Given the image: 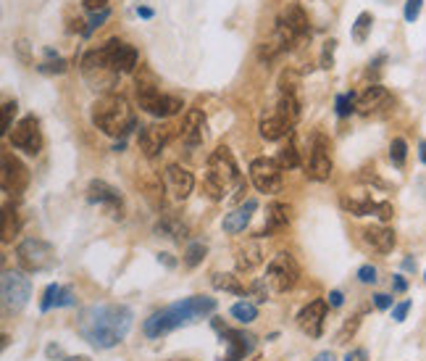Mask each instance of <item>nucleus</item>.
Masks as SVG:
<instances>
[{
	"label": "nucleus",
	"instance_id": "nucleus-45",
	"mask_svg": "<svg viewBox=\"0 0 426 361\" xmlns=\"http://www.w3.org/2000/svg\"><path fill=\"white\" fill-rule=\"evenodd\" d=\"M424 0H406V21H416L421 16Z\"/></svg>",
	"mask_w": 426,
	"mask_h": 361
},
{
	"label": "nucleus",
	"instance_id": "nucleus-12",
	"mask_svg": "<svg viewBox=\"0 0 426 361\" xmlns=\"http://www.w3.org/2000/svg\"><path fill=\"white\" fill-rule=\"evenodd\" d=\"M11 145L16 151H24L27 156H37L42 151V132H40V121L35 116H24V119L13 127V132L8 135Z\"/></svg>",
	"mask_w": 426,
	"mask_h": 361
},
{
	"label": "nucleus",
	"instance_id": "nucleus-36",
	"mask_svg": "<svg viewBox=\"0 0 426 361\" xmlns=\"http://www.w3.org/2000/svg\"><path fill=\"white\" fill-rule=\"evenodd\" d=\"M16 230H19L16 211L11 209V206H6V209H3V243H11V238L16 235Z\"/></svg>",
	"mask_w": 426,
	"mask_h": 361
},
{
	"label": "nucleus",
	"instance_id": "nucleus-3",
	"mask_svg": "<svg viewBox=\"0 0 426 361\" xmlns=\"http://www.w3.org/2000/svg\"><path fill=\"white\" fill-rule=\"evenodd\" d=\"M92 124L108 137H124L134 130V111L129 109L127 98L111 92L92 103Z\"/></svg>",
	"mask_w": 426,
	"mask_h": 361
},
{
	"label": "nucleus",
	"instance_id": "nucleus-16",
	"mask_svg": "<svg viewBox=\"0 0 426 361\" xmlns=\"http://www.w3.org/2000/svg\"><path fill=\"white\" fill-rule=\"evenodd\" d=\"M0 182H3V190L11 195H21L30 185V171L21 164L13 153H3V171H0Z\"/></svg>",
	"mask_w": 426,
	"mask_h": 361
},
{
	"label": "nucleus",
	"instance_id": "nucleus-13",
	"mask_svg": "<svg viewBox=\"0 0 426 361\" xmlns=\"http://www.w3.org/2000/svg\"><path fill=\"white\" fill-rule=\"evenodd\" d=\"M332 174V145H329V137L316 132L311 137V161H308V177L316 182L329 180Z\"/></svg>",
	"mask_w": 426,
	"mask_h": 361
},
{
	"label": "nucleus",
	"instance_id": "nucleus-21",
	"mask_svg": "<svg viewBox=\"0 0 426 361\" xmlns=\"http://www.w3.org/2000/svg\"><path fill=\"white\" fill-rule=\"evenodd\" d=\"M87 201L89 203H100V206H108L113 214L121 211V195L116 188H111L108 182L103 180H92L87 188Z\"/></svg>",
	"mask_w": 426,
	"mask_h": 361
},
{
	"label": "nucleus",
	"instance_id": "nucleus-25",
	"mask_svg": "<svg viewBox=\"0 0 426 361\" xmlns=\"http://www.w3.org/2000/svg\"><path fill=\"white\" fill-rule=\"evenodd\" d=\"M139 109L148 111V114H153V116H174V114H179V111L184 109V106H182V101H179L177 95H166V92H158L156 98L145 101L142 106H139Z\"/></svg>",
	"mask_w": 426,
	"mask_h": 361
},
{
	"label": "nucleus",
	"instance_id": "nucleus-56",
	"mask_svg": "<svg viewBox=\"0 0 426 361\" xmlns=\"http://www.w3.org/2000/svg\"><path fill=\"white\" fill-rule=\"evenodd\" d=\"M158 261H163V264H166L169 269H171V267H174V264H177V261L171 259V253H158Z\"/></svg>",
	"mask_w": 426,
	"mask_h": 361
},
{
	"label": "nucleus",
	"instance_id": "nucleus-61",
	"mask_svg": "<svg viewBox=\"0 0 426 361\" xmlns=\"http://www.w3.org/2000/svg\"><path fill=\"white\" fill-rule=\"evenodd\" d=\"M63 361H89V356H69V359H63Z\"/></svg>",
	"mask_w": 426,
	"mask_h": 361
},
{
	"label": "nucleus",
	"instance_id": "nucleus-46",
	"mask_svg": "<svg viewBox=\"0 0 426 361\" xmlns=\"http://www.w3.org/2000/svg\"><path fill=\"white\" fill-rule=\"evenodd\" d=\"M358 324H361V317H353L350 322H345V327H342V332L337 335V343H345L347 335H353V332L358 330Z\"/></svg>",
	"mask_w": 426,
	"mask_h": 361
},
{
	"label": "nucleus",
	"instance_id": "nucleus-8",
	"mask_svg": "<svg viewBox=\"0 0 426 361\" xmlns=\"http://www.w3.org/2000/svg\"><path fill=\"white\" fill-rule=\"evenodd\" d=\"M300 280V267L292 253H277L274 259L268 261L266 267V285L274 293H287L292 290Z\"/></svg>",
	"mask_w": 426,
	"mask_h": 361
},
{
	"label": "nucleus",
	"instance_id": "nucleus-59",
	"mask_svg": "<svg viewBox=\"0 0 426 361\" xmlns=\"http://www.w3.org/2000/svg\"><path fill=\"white\" fill-rule=\"evenodd\" d=\"M313 361H334V353H332V351H324V353H318V356H316Z\"/></svg>",
	"mask_w": 426,
	"mask_h": 361
},
{
	"label": "nucleus",
	"instance_id": "nucleus-44",
	"mask_svg": "<svg viewBox=\"0 0 426 361\" xmlns=\"http://www.w3.org/2000/svg\"><path fill=\"white\" fill-rule=\"evenodd\" d=\"M334 45H337V40L324 42V53H321V69H332V63H334Z\"/></svg>",
	"mask_w": 426,
	"mask_h": 361
},
{
	"label": "nucleus",
	"instance_id": "nucleus-43",
	"mask_svg": "<svg viewBox=\"0 0 426 361\" xmlns=\"http://www.w3.org/2000/svg\"><path fill=\"white\" fill-rule=\"evenodd\" d=\"M358 280L363 282V285H377V267H371V264H363L361 269H358Z\"/></svg>",
	"mask_w": 426,
	"mask_h": 361
},
{
	"label": "nucleus",
	"instance_id": "nucleus-24",
	"mask_svg": "<svg viewBox=\"0 0 426 361\" xmlns=\"http://www.w3.org/2000/svg\"><path fill=\"white\" fill-rule=\"evenodd\" d=\"M363 240L377 253H392V248H395V232L389 230V227H384V224H374V227L363 230Z\"/></svg>",
	"mask_w": 426,
	"mask_h": 361
},
{
	"label": "nucleus",
	"instance_id": "nucleus-30",
	"mask_svg": "<svg viewBox=\"0 0 426 361\" xmlns=\"http://www.w3.org/2000/svg\"><path fill=\"white\" fill-rule=\"evenodd\" d=\"M156 232H158V235H163V238H171V240H177V243H182L184 238H187V227H184L182 221L174 219V216L161 219L158 224H156Z\"/></svg>",
	"mask_w": 426,
	"mask_h": 361
},
{
	"label": "nucleus",
	"instance_id": "nucleus-53",
	"mask_svg": "<svg viewBox=\"0 0 426 361\" xmlns=\"http://www.w3.org/2000/svg\"><path fill=\"white\" fill-rule=\"evenodd\" d=\"M392 288H395L397 293H406L408 290V280L403 277V274H395V277H392Z\"/></svg>",
	"mask_w": 426,
	"mask_h": 361
},
{
	"label": "nucleus",
	"instance_id": "nucleus-54",
	"mask_svg": "<svg viewBox=\"0 0 426 361\" xmlns=\"http://www.w3.org/2000/svg\"><path fill=\"white\" fill-rule=\"evenodd\" d=\"M106 3H108V0H84V8L95 11V13H98V11L106 8Z\"/></svg>",
	"mask_w": 426,
	"mask_h": 361
},
{
	"label": "nucleus",
	"instance_id": "nucleus-42",
	"mask_svg": "<svg viewBox=\"0 0 426 361\" xmlns=\"http://www.w3.org/2000/svg\"><path fill=\"white\" fill-rule=\"evenodd\" d=\"M58 295H61V288H58V285H48V288H45V295H42L40 309H42V311L53 309V306H56V301H58Z\"/></svg>",
	"mask_w": 426,
	"mask_h": 361
},
{
	"label": "nucleus",
	"instance_id": "nucleus-5",
	"mask_svg": "<svg viewBox=\"0 0 426 361\" xmlns=\"http://www.w3.org/2000/svg\"><path fill=\"white\" fill-rule=\"evenodd\" d=\"M298 119H300L298 95H279L277 109H271L266 116L261 119L258 132H261L263 140L277 142V140H282V137H289V135H292Z\"/></svg>",
	"mask_w": 426,
	"mask_h": 361
},
{
	"label": "nucleus",
	"instance_id": "nucleus-28",
	"mask_svg": "<svg viewBox=\"0 0 426 361\" xmlns=\"http://www.w3.org/2000/svg\"><path fill=\"white\" fill-rule=\"evenodd\" d=\"M261 261H263V251H261V245H258L256 240L245 243V245L237 251V269L239 271L256 269Z\"/></svg>",
	"mask_w": 426,
	"mask_h": 361
},
{
	"label": "nucleus",
	"instance_id": "nucleus-31",
	"mask_svg": "<svg viewBox=\"0 0 426 361\" xmlns=\"http://www.w3.org/2000/svg\"><path fill=\"white\" fill-rule=\"evenodd\" d=\"M279 166L282 169H298L300 166V151H298V142H295V137L289 135L287 137V145L279 151Z\"/></svg>",
	"mask_w": 426,
	"mask_h": 361
},
{
	"label": "nucleus",
	"instance_id": "nucleus-37",
	"mask_svg": "<svg viewBox=\"0 0 426 361\" xmlns=\"http://www.w3.org/2000/svg\"><path fill=\"white\" fill-rule=\"evenodd\" d=\"M206 251H208L206 243H189L187 251H184V267H189V269L198 267L200 261L206 259Z\"/></svg>",
	"mask_w": 426,
	"mask_h": 361
},
{
	"label": "nucleus",
	"instance_id": "nucleus-40",
	"mask_svg": "<svg viewBox=\"0 0 426 361\" xmlns=\"http://www.w3.org/2000/svg\"><path fill=\"white\" fill-rule=\"evenodd\" d=\"M282 95H298V74L295 71H284L282 80H279Z\"/></svg>",
	"mask_w": 426,
	"mask_h": 361
},
{
	"label": "nucleus",
	"instance_id": "nucleus-22",
	"mask_svg": "<svg viewBox=\"0 0 426 361\" xmlns=\"http://www.w3.org/2000/svg\"><path fill=\"white\" fill-rule=\"evenodd\" d=\"M203 124H206L203 111L189 109L187 114H184V121H182L179 135H182V142H184L187 148H198L200 142H203Z\"/></svg>",
	"mask_w": 426,
	"mask_h": 361
},
{
	"label": "nucleus",
	"instance_id": "nucleus-4",
	"mask_svg": "<svg viewBox=\"0 0 426 361\" xmlns=\"http://www.w3.org/2000/svg\"><path fill=\"white\" fill-rule=\"evenodd\" d=\"M242 185L239 166L227 145H218L208 156V171H206V190L213 201H221L229 190Z\"/></svg>",
	"mask_w": 426,
	"mask_h": 361
},
{
	"label": "nucleus",
	"instance_id": "nucleus-1",
	"mask_svg": "<svg viewBox=\"0 0 426 361\" xmlns=\"http://www.w3.org/2000/svg\"><path fill=\"white\" fill-rule=\"evenodd\" d=\"M77 330L92 348H113L132 330V309L124 303H100L82 311Z\"/></svg>",
	"mask_w": 426,
	"mask_h": 361
},
{
	"label": "nucleus",
	"instance_id": "nucleus-51",
	"mask_svg": "<svg viewBox=\"0 0 426 361\" xmlns=\"http://www.w3.org/2000/svg\"><path fill=\"white\" fill-rule=\"evenodd\" d=\"M253 295H256L258 303L266 301V282H256V285H253Z\"/></svg>",
	"mask_w": 426,
	"mask_h": 361
},
{
	"label": "nucleus",
	"instance_id": "nucleus-18",
	"mask_svg": "<svg viewBox=\"0 0 426 361\" xmlns=\"http://www.w3.org/2000/svg\"><path fill=\"white\" fill-rule=\"evenodd\" d=\"M171 140V127H166V124H150V127H142V132H139V148H142V153L148 156V159H156L158 153H163V148L169 145Z\"/></svg>",
	"mask_w": 426,
	"mask_h": 361
},
{
	"label": "nucleus",
	"instance_id": "nucleus-49",
	"mask_svg": "<svg viewBox=\"0 0 426 361\" xmlns=\"http://www.w3.org/2000/svg\"><path fill=\"white\" fill-rule=\"evenodd\" d=\"M408 311H411V301H403V303H397L395 309H392V319H395V322H406Z\"/></svg>",
	"mask_w": 426,
	"mask_h": 361
},
{
	"label": "nucleus",
	"instance_id": "nucleus-39",
	"mask_svg": "<svg viewBox=\"0 0 426 361\" xmlns=\"http://www.w3.org/2000/svg\"><path fill=\"white\" fill-rule=\"evenodd\" d=\"M16 101H6L3 103V135H11V130H13V116H16Z\"/></svg>",
	"mask_w": 426,
	"mask_h": 361
},
{
	"label": "nucleus",
	"instance_id": "nucleus-17",
	"mask_svg": "<svg viewBox=\"0 0 426 361\" xmlns=\"http://www.w3.org/2000/svg\"><path fill=\"white\" fill-rule=\"evenodd\" d=\"M221 341L227 343V353L221 356V361H242L256 348V335L242 330H227L224 327L221 330Z\"/></svg>",
	"mask_w": 426,
	"mask_h": 361
},
{
	"label": "nucleus",
	"instance_id": "nucleus-26",
	"mask_svg": "<svg viewBox=\"0 0 426 361\" xmlns=\"http://www.w3.org/2000/svg\"><path fill=\"white\" fill-rule=\"evenodd\" d=\"M342 209L350 211L353 216H368V214H377V201L368 192H353L342 198Z\"/></svg>",
	"mask_w": 426,
	"mask_h": 361
},
{
	"label": "nucleus",
	"instance_id": "nucleus-11",
	"mask_svg": "<svg viewBox=\"0 0 426 361\" xmlns=\"http://www.w3.org/2000/svg\"><path fill=\"white\" fill-rule=\"evenodd\" d=\"M250 182L256 185L258 192H266V195L279 192L282 190V166H279V161L256 159L250 164Z\"/></svg>",
	"mask_w": 426,
	"mask_h": 361
},
{
	"label": "nucleus",
	"instance_id": "nucleus-33",
	"mask_svg": "<svg viewBox=\"0 0 426 361\" xmlns=\"http://www.w3.org/2000/svg\"><path fill=\"white\" fill-rule=\"evenodd\" d=\"M371 24H374V16L363 11V13H358L356 24H353V40L356 42H366L368 40V32H371Z\"/></svg>",
	"mask_w": 426,
	"mask_h": 361
},
{
	"label": "nucleus",
	"instance_id": "nucleus-2",
	"mask_svg": "<svg viewBox=\"0 0 426 361\" xmlns=\"http://www.w3.org/2000/svg\"><path fill=\"white\" fill-rule=\"evenodd\" d=\"M216 311V298H208V295H192V298H184V301H177L166 306V309L150 314L145 319V335L148 338H161L166 332L177 330V327H184V324H192L198 319H206L208 314Z\"/></svg>",
	"mask_w": 426,
	"mask_h": 361
},
{
	"label": "nucleus",
	"instance_id": "nucleus-14",
	"mask_svg": "<svg viewBox=\"0 0 426 361\" xmlns=\"http://www.w3.org/2000/svg\"><path fill=\"white\" fill-rule=\"evenodd\" d=\"M100 51H103L106 61H108L111 69L116 74H129V71L137 69V51L129 42L119 40V37H111L106 45H100Z\"/></svg>",
	"mask_w": 426,
	"mask_h": 361
},
{
	"label": "nucleus",
	"instance_id": "nucleus-35",
	"mask_svg": "<svg viewBox=\"0 0 426 361\" xmlns=\"http://www.w3.org/2000/svg\"><path fill=\"white\" fill-rule=\"evenodd\" d=\"M334 111H337L339 119H345V116H350V114H356L358 98L353 95V92H342V95H337V101H334Z\"/></svg>",
	"mask_w": 426,
	"mask_h": 361
},
{
	"label": "nucleus",
	"instance_id": "nucleus-50",
	"mask_svg": "<svg viewBox=\"0 0 426 361\" xmlns=\"http://www.w3.org/2000/svg\"><path fill=\"white\" fill-rule=\"evenodd\" d=\"M374 306H377L379 311H384L392 306V298H389L387 293H377V295H374Z\"/></svg>",
	"mask_w": 426,
	"mask_h": 361
},
{
	"label": "nucleus",
	"instance_id": "nucleus-62",
	"mask_svg": "<svg viewBox=\"0 0 426 361\" xmlns=\"http://www.w3.org/2000/svg\"><path fill=\"white\" fill-rule=\"evenodd\" d=\"M424 282H426V271H424Z\"/></svg>",
	"mask_w": 426,
	"mask_h": 361
},
{
	"label": "nucleus",
	"instance_id": "nucleus-41",
	"mask_svg": "<svg viewBox=\"0 0 426 361\" xmlns=\"http://www.w3.org/2000/svg\"><path fill=\"white\" fill-rule=\"evenodd\" d=\"M108 13H111L108 8L98 11V13H92V19L87 21V27H84V30H82V35H84V37H89V35H92V32L98 30V27H100V24H103V21L108 19Z\"/></svg>",
	"mask_w": 426,
	"mask_h": 361
},
{
	"label": "nucleus",
	"instance_id": "nucleus-38",
	"mask_svg": "<svg viewBox=\"0 0 426 361\" xmlns=\"http://www.w3.org/2000/svg\"><path fill=\"white\" fill-rule=\"evenodd\" d=\"M45 56H48L50 61H45V63L37 66L42 74H63V71H66V61L61 59V56H56L53 51H45Z\"/></svg>",
	"mask_w": 426,
	"mask_h": 361
},
{
	"label": "nucleus",
	"instance_id": "nucleus-58",
	"mask_svg": "<svg viewBox=\"0 0 426 361\" xmlns=\"http://www.w3.org/2000/svg\"><path fill=\"white\" fill-rule=\"evenodd\" d=\"M418 159H421V164H426V140L418 142Z\"/></svg>",
	"mask_w": 426,
	"mask_h": 361
},
{
	"label": "nucleus",
	"instance_id": "nucleus-32",
	"mask_svg": "<svg viewBox=\"0 0 426 361\" xmlns=\"http://www.w3.org/2000/svg\"><path fill=\"white\" fill-rule=\"evenodd\" d=\"M229 314H232V317H234V319H237L239 324H250V322H256V319H258L256 303H250V301L234 303V306L229 309Z\"/></svg>",
	"mask_w": 426,
	"mask_h": 361
},
{
	"label": "nucleus",
	"instance_id": "nucleus-10",
	"mask_svg": "<svg viewBox=\"0 0 426 361\" xmlns=\"http://www.w3.org/2000/svg\"><path fill=\"white\" fill-rule=\"evenodd\" d=\"M0 293H3V309L6 311H21L32 298V282L16 269L3 271V282H0Z\"/></svg>",
	"mask_w": 426,
	"mask_h": 361
},
{
	"label": "nucleus",
	"instance_id": "nucleus-23",
	"mask_svg": "<svg viewBox=\"0 0 426 361\" xmlns=\"http://www.w3.org/2000/svg\"><path fill=\"white\" fill-rule=\"evenodd\" d=\"M258 209V201L256 198H248V201L242 203V206H237V209H232L224 216V232H229V235H237V232H242L245 227L250 224V216H253V211Z\"/></svg>",
	"mask_w": 426,
	"mask_h": 361
},
{
	"label": "nucleus",
	"instance_id": "nucleus-34",
	"mask_svg": "<svg viewBox=\"0 0 426 361\" xmlns=\"http://www.w3.org/2000/svg\"><path fill=\"white\" fill-rule=\"evenodd\" d=\"M406 159H408V142L403 137H395V140L389 142V161H392V166L403 169Z\"/></svg>",
	"mask_w": 426,
	"mask_h": 361
},
{
	"label": "nucleus",
	"instance_id": "nucleus-55",
	"mask_svg": "<svg viewBox=\"0 0 426 361\" xmlns=\"http://www.w3.org/2000/svg\"><path fill=\"white\" fill-rule=\"evenodd\" d=\"M45 353H48V359H53V361L61 359V348H58V345H48V351H45Z\"/></svg>",
	"mask_w": 426,
	"mask_h": 361
},
{
	"label": "nucleus",
	"instance_id": "nucleus-29",
	"mask_svg": "<svg viewBox=\"0 0 426 361\" xmlns=\"http://www.w3.org/2000/svg\"><path fill=\"white\" fill-rule=\"evenodd\" d=\"M211 282H213L216 290L232 293V295H245V285L239 282V277L229 274V271H218V274H213V280Z\"/></svg>",
	"mask_w": 426,
	"mask_h": 361
},
{
	"label": "nucleus",
	"instance_id": "nucleus-7",
	"mask_svg": "<svg viewBox=\"0 0 426 361\" xmlns=\"http://www.w3.org/2000/svg\"><path fill=\"white\" fill-rule=\"evenodd\" d=\"M16 259H19L21 269L27 271H48L58 264V256H56V248L45 240H37V238H27L16 245Z\"/></svg>",
	"mask_w": 426,
	"mask_h": 361
},
{
	"label": "nucleus",
	"instance_id": "nucleus-57",
	"mask_svg": "<svg viewBox=\"0 0 426 361\" xmlns=\"http://www.w3.org/2000/svg\"><path fill=\"white\" fill-rule=\"evenodd\" d=\"M137 16H142V19H153V8L142 6V8H137Z\"/></svg>",
	"mask_w": 426,
	"mask_h": 361
},
{
	"label": "nucleus",
	"instance_id": "nucleus-52",
	"mask_svg": "<svg viewBox=\"0 0 426 361\" xmlns=\"http://www.w3.org/2000/svg\"><path fill=\"white\" fill-rule=\"evenodd\" d=\"M342 301H345V295H342V293L339 290H332L329 293V306H332V309H339V306H342Z\"/></svg>",
	"mask_w": 426,
	"mask_h": 361
},
{
	"label": "nucleus",
	"instance_id": "nucleus-27",
	"mask_svg": "<svg viewBox=\"0 0 426 361\" xmlns=\"http://www.w3.org/2000/svg\"><path fill=\"white\" fill-rule=\"evenodd\" d=\"M287 224H289V206L287 203H271V206H268L266 227H263V232H261V238L284 230Z\"/></svg>",
	"mask_w": 426,
	"mask_h": 361
},
{
	"label": "nucleus",
	"instance_id": "nucleus-15",
	"mask_svg": "<svg viewBox=\"0 0 426 361\" xmlns=\"http://www.w3.org/2000/svg\"><path fill=\"white\" fill-rule=\"evenodd\" d=\"M163 188H166L171 201L182 203V201H187L192 188H195V177H192V171H187L184 166L169 164L166 171H163Z\"/></svg>",
	"mask_w": 426,
	"mask_h": 361
},
{
	"label": "nucleus",
	"instance_id": "nucleus-20",
	"mask_svg": "<svg viewBox=\"0 0 426 361\" xmlns=\"http://www.w3.org/2000/svg\"><path fill=\"white\" fill-rule=\"evenodd\" d=\"M389 101H392V98H389L387 87H382V85H368L366 90L358 95V114L371 116V114H377V111L384 109Z\"/></svg>",
	"mask_w": 426,
	"mask_h": 361
},
{
	"label": "nucleus",
	"instance_id": "nucleus-9",
	"mask_svg": "<svg viewBox=\"0 0 426 361\" xmlns=\"http://www.w3.org/2000/svg\"><path fill=\"white\" fill-rule=\"evenodd\" d=\"M82 74H84V80L89 82L92 90H103L106 95H111V90L116 87V80H119V74L111 69V63L106 61L100 48L98 51H89L82 59Z\"/></svg>",
	"mask_w": 426,
	"mask_h": 361
},
{
	"label": "nucleus",
	"instance_id": "nucleus-48",
	"mask_svg": "<svg viewBox=\"0 0 426 361\" xmlns=\"http://www.w3.org/2000/svg\"><path fill=\"white\" fill-rule=\"evenodd\" d=\"M63 306H74V293L71 288H61V295L56 301V309H63Z\"/></svg>",
	"mask_w": 426,
	"mask_h": 361
},
{
	"label": "nucleus",
	"instance_id": "nucleus-47",
	"mask_svg": "<svg viewBox=\"0 0 426 361\" xmlns=\"http://www.w3.org/2000/svg\"><path fill=\"white\" fill-rule=\"evenodd\" d=\"M377 216L382 221H389L392 216H395V209H392V203L389 201H382V203H377Z\"/></svg>",
	"mask_w": 426,
	"mask_h": 361
},
{
	"label": "nucleus",
	"instance_id": "nucleus-60",
	"mask_svg": "<svg viewBox=\"0 0 426 361\" xmlns=\"http://www.w3.org/2000/svg\"><path fill=\"white\" fill-rule=\"evenodd\" d=\"M403 269L416 271V261H413V259H406V261H403Z\"/></svg>",
	"mask_w": 426,
	"mask_h": 361
},
{
	"label": "nucleus",
	"instance_id": "nucleus-19",
	"mask_svg": "<svg viewBox=\"0 0 426 361\" xmlns=\"http://www.w3.org/2000/svg\"><path fill=\"white\" fill-rule=\"evenodd\" d=\"M327 309L329 303L327 301H311L306 309L298 314V324L300 330L306 332L308 338H321V332H324V322H327Z\"/></svg>",
	"mask_w": 426,
	"mask_h": 361
},
{
	"label": "nucleus",
	"instance_id": "nucleus-6",
	"mask_svg": "<svg viewBox=\"0 0 426 361\" xmlns=\"http://www.w3.org/2000/svg\"><path fill=\"white\" fill-rule=\"evenodd\" d=\"M311 32V21H308V13L303 11L300 3H289L287 8L282 11V16L277 19V42L282 51H289L295 48L303 37Z\"/></svg>",
	"mask_w": 426,
	"mask_h": 361
}]
</instances>
